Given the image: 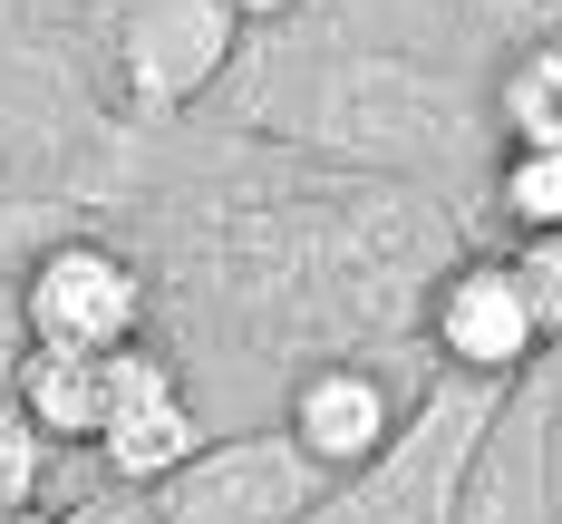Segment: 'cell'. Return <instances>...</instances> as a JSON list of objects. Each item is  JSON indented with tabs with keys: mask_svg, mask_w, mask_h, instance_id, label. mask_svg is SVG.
<instances>
[{
	"mask_svg": "<svg viewBox=\"0 0 562 524\" xmlns=\"http://www.w3.org/2000/svg\"><path fill=\"white\" fill-rule=\"evenodd\" d=\"M233 40H243V10L233 0H126V20H116L126 98L156 108V116L204 98V78H224Z\"/></svg>",
	"mask_w": 562,
	"mask_h": 524,
	"instance_id": "6da1fadb",
	"label": "cell"
},
{
	"mask_svg": "<svg viewBox=\"0 0 562 524\" xmlns=\"http://www.w3.org/2000/svg\"><path fill=\"white\" fill-rule=\"evenodd\" d=\"M136 311H146V282L126 272V253L108 243H58L30 263V291H20V321H30V341L49 349H116L136 331Z\"/></svg>",
	"mask_w": 562,
	"mask_h": 524,
	"instance_id": "7a4b0ae2",
	"label": "cell"
},
{
	"mask_svg": "<svg viewBox=\"0 0 562 524\" xmlns=\"http://www.w3.org/2000/svg\"><path fill=\"white\" fill-rule=\"evenodd\" d=\"M437 341L465 359V369H514L524 349L543 341L524 291H514V263H465L447 291H437Z\"/></svg>",
	"mask_w": 562,
	"mask_h": 524,
	"instance_id": "3957f363",
	"label": "cell"
},
{
	"mask_svg": "<svg viewBox=\"0 0 562 524\" xmlns=\"http://www.w3.org/2000/svg\"><path fill=\"white\" fill-rule=\"evenodd\" d=\"M291 447L311 466H369L389 447V389L369 369H321L301 399H291Z\"/></svg>",
	"mask_w": 562,
	"mask_h": 524,
	"instance_id": "277c9868",
	"label": "cell"
},
{
	"mask_svg": "<svg viewBox=\"0 0 562 524\" xmlns=\"http://www.w3.org/2000/svg\"><path fill=\"white\" fill-rule=\"evenodd\" d=\"M20 417L49 447H98V427H108V349L30 341V359H20Z\"/></svg>",
	"mask_w": 562,
	"mask_h": 524,
	"instance_id": "5b68a950",
	"label": "cell"
},
{
	"mask_svg": "<svg viewBox=\"0 0 562 524\" xmlns=\"http://www.w3.org/2000/svg\"><path fill=\"white\" fill-rule=\"evenodd\" d=\"M98 447H108V466L126 486H156V476H184V466L204 457V417L184 408V389H166V399L116 408L108 427H98Z\"/></svg>",
	"mask_w": 562,
	"mask_h": 524,
	"instance_id": "8992f818",
	"label": "cell"
},
{
	"mask_svg": "<svg viewBox=\"0 0 562 524\" xmlns=\"http://www.w3.org/2000/svg\"><path fill=\"white\" fill-rule=\"evenodd\" d=\"M505 126H514V146L562 156V49H524L505 68Z\"/></svg>",
	"mask_w": 562,
	"mask_h": 524,
	"instance_id": "52a82bcc",
	"label": "cell"
},
{
	"mask_svg": "<svg viewBox=\"0 0 562 524\" xmlns=\"http://www.w3.org/2000/svg\"><path fill=\"white\" fill-rule=\"evenodd\" d=\"M505 214L514 224H562V156L553 146H514L505 156Z\"/></svg>",
	"mask_w": 562,
	"mask_h": 524,
	"instance_id": "ba28073f",
	"label": "cell"
},
{
	"mask_svg": "<svg viewBox=\"0 0 562 524\" xmlns=\"http://www.w3.org/2000/svg\"><path fill=\"white\" fill-rule=\"evenodd\" d=\"M514 291H524L533 331H562V224H533V243L514 253Z\"/></svg>",
	"mask_w": 562,
	"mask_h": 524,
	"instance_id": "9c48e42d",
	"label": "cell"
},
{
	"mask_svg": "<svg viewBox=\"0 0 562 524\" xmlns=\"http://www.w3.org/2000/svg\"><path fill=\"white\" fill-rule=\"evenodd\" d=\"M40 457H49V437H40L20 408H0V515H10V505H30V486H40Z\"/></svg>",
	"mask_w": 562,
	"mask_h": 524,
	"instance_id": "30bf717a",
	"label": "cell"
},
{
	"mask_svg": "<svg viewBox=\"0 0 562 524\" xmlns=\"http://www.w3.org/2000/svg\"><path fill=\"white\" fill-rule=\"evenodd\" d=\"M233 10H243V20H281L291 0H233Z\"/></svg>",
	"mask_w": 562,
	"mask_h": 524,
	"instance_id": "8fae6325",
	"label": "cell"
}]
</instances>
